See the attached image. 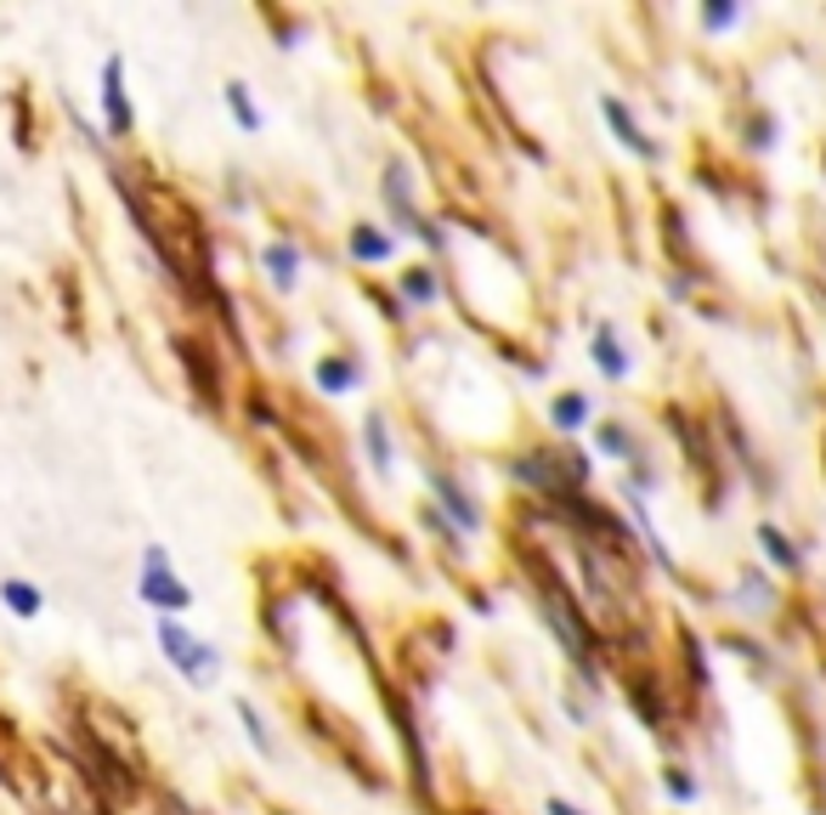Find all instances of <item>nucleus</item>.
I'll use <instances>...</instances> for the list:
<instances>
[{
    "label": "nucleus",
    "instance_id": "nucleus-1",
    "mask_svg": "<svg viewBox=\"0 0 826 815\" xmlns=\"http://www.w3.org/2000/svg\"><path fill=\"white\" fill-rule=\"evenodd\" d=\"M154 646L159 657L176 668V680H187L192 691H216L227 675V657L210 635H199L187 617H154Z\"/></svg>",
    "mask_w": 826,
    "mask_h": 815
},
{
    "label": "nucleus",
    "instance_id": "nucleus-2",
    "mask_svg": "<svg viewBox=\"0 0 826 815\" xmlns=\"http://www.w3.org/2000/svg\"><path fill=\"white\" fill-rule=\"evenodd\" d=\"M136 600L148 606L154 617H187L192 612V584L176 572V561H170V550L165 544H142V555H136Z\"/></svg>",
    "mask_w": 826,
    "mask_h": 815
},
{
    "label": "nucleus",
    "instance_id": "nucleus-3",
    "mask_svg": "<svg viewBox=\"0 0 826 815\" xmlns=\"http://www.w3.org/2000/svg\"><path fill=\"white\" fill-rule=\"evenodd\" d=\"M430 504L442 510L464 539H481V533H488V504H481V493L464 482L459 470H448V464H430Z\"/></svg>",
    "mask_w": 826,
    "mask_h": 815
},
{
    "label": "nucleus",
    "instance_id": "nucleus-4",
    "mask_svg": "<svg viewBox=\"0 0 826 815\" xmlns=\"http://www.w3.org/2000/svg\"><path fill=\"white\" fill-rule=\"evenodd\" d=\"M96 108H103V136L108 142H130L136 136V103H130V74L125 58L108 52L96 63Z\"/></svg>",
    "mask_w": 826,
    "mask_h": 815
},
{
    "label": "nucleus",
    "instance_id": "nucleus-5",
    "mask_svg": "<svg viewBox=\"0 0 826 815\" xmlns=\"http://www.w3.org/2000/svg\"><path fill=\"white\" fill-rule=\"evenodd\" d=\"M379 205H385V227H391L397 238H414L419 244V232L430 221V210L419 205V187H414V170L402 159L385 165V181H379Z\"/></svg>",
    "mask_w": 826,
    "mask_h": 815
},
{
    "label": "nucleus",
    "instance_id": "nucleus-6",
    "mask_svg": "<svg viewBox=\"0 0 826 815\" xmlns=\"http://www.w3.org/2000/svg\"><path fill=\"white\" fill-rule=\"evenodd\" d=\"M504 476L521 488V493H532V499H566L572 488H566V470H561V448H515L510 459H504Z\"/></svg>",
    "mask_w": 826,
    "mask_h": 815
},
{
    "label": "nucleus",
    "instance_id": "nucleus-7",
    "mask_svg": "<svg viewBox=\"0 0 826 815\" xmlns=\"http://www.w3.org/2000/svg\"><path fill=\"white\" fill-rule=\"evenodd\" d=\"M357 453H363V464L379 476V482H397L402 442H397V425H391V414H385V408H368L357 419Z\"/></svg>",
    "mask_w": 826,
    "mask_h": 815
},
{
    "label": "nucleus",
    "instance_id": "nucleus-8",
    "mask_svg": "<svg viewBox=\"0 0 826 815\" xmlns=\"http://www.w3.org/2000/svg\"><path fill=\"white\" fill-rule=\"evenodd\" d=\"M363 386H368L363 352H323V357H312V391H317V397L346 403V397H357Z\"/></svg>",
    "mask_w": 826,
    "mask_h": 815
},
{
    "label": "nucleus",
    "instance_id": "nucleus-9",
    "mask_svg": "<svg viewBox=\"0 0 826 815\" xmlns=\"http://www.w3.org/2000/svg\"><path fill=\"white\" fill-rule=\"evenodd\" d=\"M600 119H606V130L617 136V148H628V154L646 159V165L662 159V142L640 125V114L628 108V97H617V91H600Z\"/></svg>",
    "mask_w": 826,
    "mask_h": 815
},
{
    "label": "nucleus",
    "instance_id": "nucleus-10",
    "mask_svg": "<svg viewBox=\"0 0 826 815\" xmlns=\"http://www.w3.org/2000/svg\"><path fill=\"white\" fill-rule=\"evenodd\" d=\"M448 301V272L436 267V261H408L397 272V317L408 312H436Z\"/></svg>",
    "mask_w": 826,
    "mask_h": 815
},
{
    "label": "nucleus",
    "instance_id": "nucleus-11",
    "mask_svg": "<svg viewBox=\"0 0 826 815\" xmlns=\"http://www.w3.org/2000/svg\"><path fill=\"white\" fill-rule=\"evenodd\" d=\"M261 272L278 295H295L301 290V272H306V250H301V238L295 232H272L266 244H261Z\"/></svg>",
    "mask_w": 826,
    "mask_h": 815
},
{
    "label": "nucleus",
    "instance_id": "nucleus-12",
    "mask_svg": "<svg viewBox=\"0 0 826 815\" xmlns=\"http://www.w3.org/2000/svg\"><path fill=\"white\" fill-rule=\"evenodd\" d=\"M346 255H352L357 267H397L402 238L385 227V221H352V227H346Z\"/></svg>",
    "mask_w": 826,
    "mask_h": 815
},
{
    "label": "nucleus",
    "instance_id": "nucleus-13",
    "mask_svg": "<svg viewBox=\"0 0 826 815\" xmlns=\"http://www.w3.org/2000/svg\"><path fill=\"white\" fill-rule=\"evenodd\" d=\"M589 363H595L600 379H611V386H623V379L635 374V352H628L623 328H617L611 317H600V323L589 328Z\"/></svg>",
    "mask_w": 826,
    "mask_h": 815
},
{
    "label": "nucleus",
    "instance_id": "nucleus-14",
    "mask_svg": "<svg viewBox=\"0 0 826 815\" xmlns=\"http://www.w3.org/2000/svg\"><path fill=\"white\" fill-rule=\"evenodd\" d=\"M595 397L589 391H555L550 397V408H544V425L555 430V437H566V442H577L583 430H595Z\"/></svg>",
    "mask_w": 826,
    "mask_h": 815
},
{
    "label": "nucleus",
    "instance_id": "nucleus-15",
    "mask_svg": "<svg viewBox=\"0 0 826 815\" xmlns=\"http://www.w3.org/2000/svg\"><path fill=\"white\" fill-rule=\"evenodd\" d=\"M589 453L617 459V464H635V459H640V437H635V425L617 419V414L595 419V430H589Z\"/></svg>",
    "mask_w": 826,
    "mask_h": 815
},
{
    "label": "nucleus",
    "instance_id": "nucleus-16",
    "mask_svg": "<svg viewBox=\"0 0 826 815\" xmlns=\"http://www.w3.org/2000/svg\"><path fill=\"white\" fill-rule=\"evenodd\" d=\"M221 108H227V119L244 130V136H261V130H266V108L255 103V85H250V80H227V85H221Z\"/></svg>",
    "mask_w": 826,
    "mask_h": 815
},
{
    "label": "nucleus",
    "instance_id": "nucleus-17",
    "mask_svg": "<svg viewBox=\"0 0 826 815\" xmlns=\"http://www.w3.org/2000/svg\"><path fill=\"white\" fill-rule=\"evenodd\" d=\"M0 606H7V617H18V623H34L45 612V589L34 578H23V572H12V578H0Z\"/></svg>",
    "mask_w": 826,
    "mask_h": 815
},
{
    "label": "nucleus",
    "instance_id": "nucleus-18",
    "mask_svg": "<svg viewBox=\"0 0 826 815\" xmlns=\"http://www.w3.org/2000/svg\"><path fill=\"white\" fill-rule=\"evenodd\" d=\"M232 713H238V725H244V742L255 748V759H278V736H272V725H266V713H261V702L255 697H238L232 702Z\"/></svg>",
    "mask_w": 826,
    "mask_h": 815
},
{
    "label": "nucleus",
    "instance_id": "nucleus-19",
    "mask_svg": "<svg viewBox=\"0 0 826 815\" xmlns=\"http://www.w3.org/2000/svg\"><path fill=\"white\" fill-rule=\"evenodd\" d=\"M759 550H764V561L770 566H782V572H804V550H798V539H787L775 521H759Z\"/></svg>",
    "mask_w": 826,
    "mask_h": 815
},
{
    "label": "nucleus",
    "instance_id": "nucleus-20",
    "mask_svg": "<svg viewBox=\"0 0 826 815\" xmlns=\"http://www.w3.org/2000/svg\"><path fill=\"white\" fill-rule=\"evenodd\" d=\"M662 798L668 804H679V809H691L697 798H702V782H697V771H691V764H662Z\"/></svg>",
    "mask_w": 826,
    "mask_h": 815
},
{
    "label": "nucleus",
    "instance_id": "nucleus-21",
    "mask_svg": "<svg viewBox=\"0 0 826 815\" xmlns=\"http://www.w3.org/2000/svg\"><path fill=\"white\" fill-rule=\"evenodd\" d=\"M561 470H566V488H572V493H589V482H595V453L577 448V442H561Z\"/></svg>",
    "mask_w": 826,
    "mask_h": 815
},
{
    "label": "nucleus",
    "instance_id": "nucleus-22",
    "mask_svg": "<svg viewBox=\"0 0 826 815\" xmlns=\"http://www.w3.org/2000/svg\"><path fill=\"white\" fill-rule=\"evenodd\" d=\"M747 12L736 7V0H708V7L697 12V23H702V34H731L736 23H742Z\"/></svg>",
    "mask_w": 826,
    "mask_h": 815
},
{
    "label": "nucleus",
    "instance_id": "nucleus-23",
    "mask_svg": "<svg viewBox=\"0 0 826 815\" xmlns=\"http://www.w3.org/2000/svg\"><path fill=\"white\" fill-rule=\"evenodd\" d=\"M742 606H753V612H770L775 606V589H770V578H759V572H747L742 578V595H736Z\"/></svg>",
    "mask_w": 826,
    "mask_h": 815
},
{
    "label": "nucleus",
    "instance_id": "nucleus-24",
    "mask_svg": "<svg viewBox=\"0 0 826 815\" xmlns=\"http://www.w3.org/2000/svg\"><path fill=\"white\" fill-rule=\"evenodd\" d=\"M686 668H691L697 691H708V686H713V668H708V657H702V646H697V640H686Z\"/></svg>",
    "mask_w": 826,
    "mask_h": 815
},
{
    "label": "nucleus",
    "instance_id": "nucleus-25",
    "mask_svg": "<svg viewBox=\"0 0 826 815\" xmlns=\"http://www.w3.org/2000/svg\"><path fill=\"white\" fill-rule=\"evenodd\" d=\"M747 142L764 154V148H775V114H753V125H747Z\"/></svg>",
    "mask_w": 826,
    "mask_h": 815
},
{
    "label": "nucleus",
    "instance_id": "nucleus-26",
    "mask_svg": "<svg viewBox=\"0 0 826 815\" xmlns=\"http://www.w3.org/2000/svg\"><path fill=\"white\" fill-rule=\"evenodd\" d=\"M272 23H278V45H283V52H295L301 34H306V23H295V18H272Z\"/></svg>",
    "mask_w": 826,
    "mask_h": 815
},
{
    "label": "nucleus",
    "instance_id": "nucleus-27",
    "mask_svg": "<svg viewBox=\"0 0 826 815\" xmlns=\"http://www.w3.org/2000/svg\"><path fill=\"white\" fill-rule=\"evenodd\" d=\"M544 815H589V809L572 804V798H561V793H550V798H544Z\"/></svg>",
    "mask_w": 826,
    "mask_h": 815
},
{
    "label": "nucleus",
    "instance_id": "nucleus-28",
    "mask_svg": "<svg viewBox=\"0 0 826 815\" xmlns=\"http://www.w3.org/2000/svg\"><path fill=\"white\" fill-rule=\"evenodd\" d=\"M470 612H475V617H499V600H493L488 589H470Z\"/></svg>",
    "mask_w": 826,
    "mask_h": 815
},
{
    "label": "nucleus",
    "instance_id": "nucleus-29",
    "mask_svg": "<svg viewBox=\"0 0 826 815\" xmlns=\"http://www.w3.org/2000/svg\"><path fill=\"white\" fill-rule=\"evenodd\" d=\"M566 713L577 719V725H589V702H577V697H566Z\"/></svg>",
    "mask_w": 826,
    "mask_h": 815
}]
</instances>
